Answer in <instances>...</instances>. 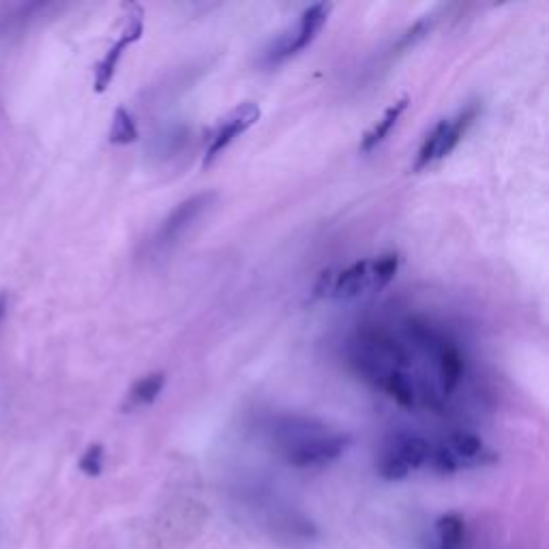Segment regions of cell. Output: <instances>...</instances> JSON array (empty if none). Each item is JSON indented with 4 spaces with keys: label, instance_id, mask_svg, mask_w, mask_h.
<instances>
[{
    "label": "cell",
    "instance_id": "13",
    "mask_svg": "<svg viewBox=\"0 0 549 549\" xmlns=\"http://www.w3.org/2000/svg\"><path fill=\"white\" fill-rule=\"evenodd\" d=\"M466 541V522L459 513H444L436 522V549H462Z\"/></svg>",
    "mask_w": 549,
    "mask_h": 549
},
{
    "label": "cell",
    "instance_id": "15",
    "mask_svg": "<svg viewBox=\"0 0 549 549\" xmlns=\"http://www.w3.org/2000/svg\"><path fill=\"white\" fill-rule=\"evenodd\" d=\"M103 459H106V451H103L101 444H91L80 459V470L88 477H99L103 472Z\"/></svg>",
    "mask_w": 549,
    "mask_h": 549
},
{
    "label": "cell",
    "instance_id": "12",
    "mask_svg": "<svg viewBox=\"0 0 549 549\" xmlns=\"http://www.w3.org/2000/svg\"><path fill=\"white\" fill-rule=\"evenodd\" d=\"M163 387H166V374L163 372H153L144 378H140L127 393L125 399V410H136L155 404V399L161 395Z\"/></svg>",
    "mask_w": 549,
    "mask_h": 549
},
{
    "label": "cell",
    "instance_id": "3",
    "mask_svg": "<svg viewBox=\"0 0 549 549\" xmlns=\"http://www.w3.org/2000/svg\"><path fill=\"white\" fill-rule=\"evenodd\" d=\"M399 271V256L384 254L372 260H356L344 271H324L314 288L316 296H331L337 301H352L391 284Z\"/></svg>",
    "mask_w": 549,
    "mask_h": 549
},
{
    "label": "cell",
    "instance_id": "5",
    "mask_svg": "<svg viewBox=\"0 0 549 549\" xmlns=\"http://www.w3.org/2000/svg\"><path fill=\"white\" fill-rule=\"evenodd\" d=\"M498 455L474 434L457 432L444 438L429 455V466L440 474H455L470 468H481L494 464Z\"/></svg>",
    "mask_w": 549,
    "mask_h": 549
},
{
    "label": "cell",
    "instance_id": "8",
    "mask_svg": "<svg viewBox=\"0 0 549 549\" xmlns=\"http://www.w3.org/2000/svg\"><path fill=\"white\" fill-rule=\"evenodd\" d=\"M258 121H260V108L251 101L241 103V106H236L232 112H228L211 133V140H209V146H206V155H204V166L213 163L236 138L243 136V133L249 127H254Z\"/></svg>",
    "mask_w": 549,
    "mask_h": 549
},
{
    "label": "cell",
    "instance_id": "7",
    "mask_svg": "<svg viewBox=\"0 0 549 549\" xmlns=\"http://www.w3.org/2000/svg\"><path fill=\"white\" fill-rule=\"evenodd\" d=\"M432 444L417 434H395L378 457V474L387 481H402L429 464Z\"/></svg>",
    "mask_w": 549,
    "mask_h": 549
},
{
    "label": "cell",
    "instance_id": "11",
    "mask_svg": "<svg viewBox=\"0 0 549 549\" xmlns=\"http://www.w3.org/2000/svg\"><path fill=\"white\" fill-rule=\"evenodd\" d=\"M406 110H408V97H402L399 101H395L393 106L387 108V112L382 114L380 121L365 133L359 151L367 155V153H372L374 148H378L384 140L389 138V133L395 129V125L399 123V118H402V114Z\"/></svg>",
    "mask_w": 549,
    "mask_h": 549
},
{
    "label": "cell",
    "instance_id": "16",
    "mask_svg": "<svg viewBox=\"0 0 549 549\" xmlns=\"http://www.w3.org/2000/svg\"><path fill=\"white\" fill-rule=\"evenodd\" d=\"M7 309H9V296L3 292L0 294V320L7 316Z\"/></svg>",
    "mask_w": 549,
    "mask_h": 549
},
{
    "label": "cell",
    "instance_id": "14",
    "mask_svg": "<svg viewBox=\"0 0 549 549\" xmlns=\"http://www.w3.org/2000/svg\"><path fill=\"white\" fill-rule=\"evenodd\" d=\"M136 140H138L136 118L131 116L127 108H116L112 116V127H110V142L116 146H127Z\"/></svg>",
    "mask_w": 549,
    "mask_h": 549
},
{
    "label": "cell",
    "instance_id": "1",
    "mask_svg": "<svg viewBox=\"0 0 549 549\" xmlns=\"http://www.w3.org/2000/svg\"><path fill=\"white\" fill-rule=\"evenodd\" d=\"M350 367L361 380L389 395L397 406L417 408L419 395L412 372V350L404 331L384 324H361L348 341Z\"/></svg>",
    "mask_w": 549,
    "mask_h": 549
},
{
    "label": "cell",
    "instance_id": "2",
    "mask_svg": "<svg viewBox=\"0 0 549 549\" xmlns=\"http://www.w3.org/2000/svg\"><path fill=\"white\" fill-rule=\"evenodd\" d=\"M271 436L286 462L294 468H322L335 462L352 444L350 434L335 432L311 417H277Z\"/></svg>",
    "mask_w": 549,
    "mask_h": 549
},
{
    "label": "cell",
    "instance_id": "4",
    "mask_svg": "<svg viewBox=\"0 0 549 549\" xmlns=\"http://www.w3.org/2000/svg\"><path fill=\"white\" fill-rule=\"evenodd\" d=\"M481 106L479 101H472L464 110H459L453 118H442V121L436 123V127L427 133V138L423 140L417 159H414V172H421L434 163L442 161L444 157H449L455 146L462 142V138L468 133V129L474 125V121L479 118Z\"/></svg>",
    "mask_w": 549,
    "mask_h": 549
},
{
    "label": "cell",
    "instance_id": "6",
    "mask_svg": "<svg viewBox=\"0 0 549 549\" xmlns=\"http://www.w3.org/2000/svg\"><path fill=\"white\" fill-rule=\"evenodd\" d=\"M329 13H331V5H324V3L307 7L299 16V20H296L290 28H286V31L264 50L262 63L266 67H275L279 63L288 61V58H292L294 54L303 52L322 31V26L326 24V20H329Z\"/></svg>",
    "mask_w": 549,
    "mask_h": 549
},
{
    "label": "cell",
    "instance_id": "10",
    "mask_svg": "<svg viewBox=\"0 0 549 549\" xmlns=\"http://www.w3.org/2000/svg\"><path fill=\"white\" fill-rule=\"evenodd\" d=\"M215 200V194H198L194 198H189L185 202H181L176 206V209L161 221V228L157 232V241L155 245L159 247H168L172 243H176L181 236L187 232V228L194 224V221L209 209L211 202Z\"/></svg>",
    "mask_w": 549,
    "mask_h": 549
},
{
    "label": "cell",
    "instance_id": "9",
    "mask_svg": "<svg viewBox=\"0 0 549 549\" xmlns=\"http://www.w3.org/2000/svg\"><path fill=\"white\" fill-rule=\"evenodd\" d=\"M142 33H144V9H142V5H131L129 18L125 24V31L121 33V39H118L114 46L106 54H103V58L95 67V91L97 93H103L110 86L125 50L129 46H133L136 41H140Z\"/></svg>",
    "mask_w": 549,
    "mask_h": 549
}]
</instances>
